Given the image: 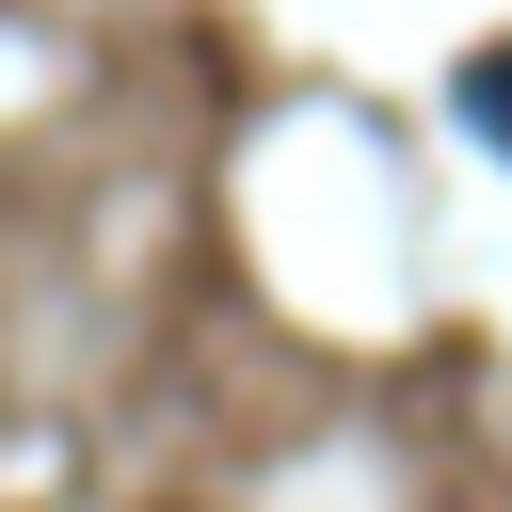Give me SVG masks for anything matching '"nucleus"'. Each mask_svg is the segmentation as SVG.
I'll return each instance as SVG.
<instances>
[{
  "instance_id": "obj_1",
  "label": "nucleus",
  "mask_w": 512,
  "mask_h": 512,
  "mask_svg": "<svg viewBox=\"0 0 512 512\" xmlns=\"http://www.w3.org/2000/svg\"><path fill=\"white\" fill-rule=\"evenodd\" d=\"M448 128H480V144L512 160V32H480V48L448 64Z\"/></svg>"
}]
</instances>
